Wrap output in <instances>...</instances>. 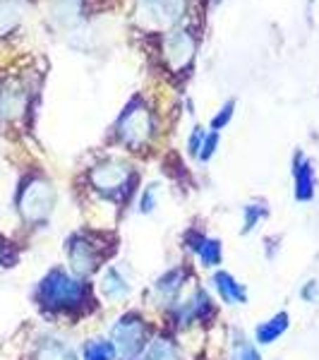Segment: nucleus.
<instances>
[{"instance_id": "nucleus-26", "label": "nucleus", "mask_w": 319, "mask_h": 360, "mask_svg": "<svg viewBox=\"0 0 319 360\" xmlns=\"http://www.w3.org/2000/svg\"><path fill=\"white\" fill-rule=\"evenodd\" d=\"M315 291H317V281H310V283H307V288L303 291V298L305 300H315Z\"/></svg>"}, {"instance_id": "nucleus-19", "label": "nucleus", "mask_w": 319, "mask_h": 360, "mask_svg": "<svg viewBox=\"0 0 319 360\" xmlns=\"http://www.w3.org/2000/svg\"><path fill=\"white\" fill-rule=\"evenodd\" d=\"M233 360H262V358H259L257 348H254L250 341L235 339V344H233Z\"/></svg>"}, {"instance_id": "nucleus-25", "label": "nucleus", "mask_w": 319, "mask_h": 360, "mask_svg": "<svg viewBox=\"0 0 319 360\" xmlns=\"http://www.w3.org/2000/svg\"><path fill=\"white\" fill-rule=\"evenodd\" d=\"M204 130H197L193 137H190V154H200V147L204 142Z\"/></svg>"}, {"instance_id": "nucleus-5", "label": "nucleus", "mask_w": 319, "mask_h": 360, "mask_svg": "<svg viewBox=\"0 0 319 360\" xmlns=\"http://www.w3.org/2000/svg\"><path fill=\"white\" fill-rule=\"evenodd\" d=\"M152 132H154L152 113H149L147 106H142V103H132L118 123L120 139L135 149L144 147V144L149 142V137H152Z\"/></svg>"}, {"instance_id": "nucleus-7", "label": "nucleus", "mask_w": 319, "mask_h": 360, "mask_svg": "<svg viewBox=\"0 0 319 360\" xmlns=\"http://www.w3.org/2000/svg\"><path fill=\"white\" fill-rule=\"evenodd\" d=\"M67 257L72 264L74 274H91L96 269V264L101 262V252L98 245L89 240V236L77 233L67 240Z\"/></svg>"}, {"instance_id": "nucleus-23", "label": "nucleus", "mask_w": 319, "mask_h": 360, "mask_svg": "<svg viewBox=\"0 0 319 360\" xmlns=\"http://www.w3.org/2000/svg\"><path fill=\"white\" fill-rule=\"evenodd\" d=\"M154 207H156V185H149L142 195V207L139 209H142L144 214H149V212H154Z\"/></svg>"}, {"instance_id": "nucleus-16", "label": "nucleus", "mask_w": 319, "mask_h": 360, "mask_svg": "<svg viewBox=\"0 0 319 360\" xmlns=\"http://www.w3.org/2000/svg\"><path fill=\"white\" fill-rule=\"evenodd\" d=\"M115 353L118 351H115L113 341L94 339L84 346V360H113Z\"/></svg>"}, {"instance_id": "nucleus-4", "label": "nucleus", "mask_w": 319, "mask_h": 360, "mask_svg": "<svg viewBox=\"0 0 319 360\" xmlns=\"http://www.w3.org/2000/svg\"><path fill=\"white\" fill-rule=\"evenodd\" d=\"M147 324L139 315H123L113 327V346L123 358H135L147 346Z\"/></svg>"}, {"instance_id": "nucleus-22", "label": "nucleus", "mask_w": 319, "mask_h": 360, "mask_svg": "<svg viewBox=\"0 0 319 360\" xmlns=\"http://www.w3.org/2000/svg\"><path fill=\"white\" fill-rule=\"evenodd\" d=\"M216 144H219V135L216 132H211V135H207L204 137V142H202V147H200V159H211V154H214V149H216Z\"/></svg>"}, {"instance_id": "nucleus-17", "label": "nucleus", "mask_w": 319, "mask_h": 360, "mask_svg": "<svg viewBox=\"0 0 319 360\" xmlns=\"http://www.w3.org/2000/svg\"><path fill=\"white\" fill-rule=\"evenodd\" d=\"M183 269H173V271H168L166 276H161L159 281H156V291L161 293V298H173L178 291H181V286H183Z\"/></svg>"}, {"instance_id": "nucleus-3", "label": "nucleus", "mask_w": 319, "mask_h": 360, "mask_svg": "<svg viewBox=\"0 0 319 360\" xmlns=\"http://www.w3.org/2000/svg\"><path fill=\"white\" fill-rule=\"evenodd\" d=\"M130 183H135V173L123 161H103L91 171V185L108 197L130 195Z\"/></svg>"}, {"instance_id": "nucleus-13", "label": "nucleus", "mask_w": 319, "mask_h": 360, "mask_svg": "<svg viewBox=\"0 0 319 360\" xmlns=\"http://www.w3.org/2000/svg\"><path fill=\"white\" fill-rule=\"evenodd\" d=\"M37 360H77V358H74V353L70 351L65 344H60V341H56V339H48L39 346Z\"/></svg>"}, {"instance_id": "nucleus-18", "label": "nucleus", "mask_w": 319, "mask_h": 360, "mask_svg": "<svg viewBox=\"0 0 319 360\" xmlns=\"http://www.w3.org/2000/svg\"><path fill=\"white\" fill-rule=\"evenodd\" d=\"M17 20H20V13H17L15 5L0 0V37H3V34H8L10 29L17 25Z\"/></svg>"}, {"instance_id": "nucleus-1", "label": "nucleus", "mask_w": 319, "mask_h": 360, "mask_svg": "<svg viewBox=\"0 0 319 360\" xmlns=\"http://www.w3.org/2000/svg\"><path fill=\"white\" fill-rule=\"evenodd\" d=\"M89 298V288L77 276H70L67 271L53 269L44 276L37 288V300L48 310H74L82 307Z\"/></svg>"}, {"instance_id": "nucleus-27", "label": "nucleus", "mask_w": 319, "mask_h": 360, "mask_svg": "<svg viewBox=\"0 0 319 360\" xmlns=\"http://www.w3.org/2000/svg\"><path fill=\"white\" fill-rule=\"evenodd\" d=\"M5 257H8V243H5L3 238H0V264L5 262Z\"/></svg>"}, {"instance_id": "nucleus-8", "label": "nucleus", "mask_w": 319, "mask_h": 360, "mask_svg": "<svg viewBox=\"0 0 319 360\" xmlns=\"http://www.w3.org/2000/svg\"><path fill=\"white\" fill-rule=\"evenodd\" d=\"M193 56H195V39H193V34L183 32V29L168 34L166 41H164V58H166L168 68L176 70V72H181L183 68L190 65Z\"/></svg>"}, {"instance_id": "nucleus-10", "label": "nucleus", "mask_w": 319, "mask_h": 360, "mask_svg": "<svg viewBox=\"0 0 319 360\" xmlns=\"http://www.w3.org/2000/svg\"><path fill=\"white\" fill-rule=\"evenodd\" d=\"M188 245L190 250H195V252L200 255L204 266H216L221 262V245H219V240H211V238H207L202 233H190Z\"/></svg>"}, {"instance_id": "nucleus-20", "label": "nucleus", "mask_w": 319, "mask_h": 360, "mask_svg": "<svg viewBox=\"0 0 319 360\" xmlns=\"http://www.w3.org/2000/svg\"><path fill=\"white\" fill-rule=\"evenodd\" d=\"M79 3H82V0H56L53 13H56L58 20H70V17L77 15Z\"/></svg>"}, {"instance_id": "nucleus-14", "label": "nucleus", "mask_w": 319, "mask_h": 360, "mask_svg": "<svg viewBox=\"0 0 319 360\" xmlns=\"http://www.w3.org/2000/svg\"><path fill=\"white\" fill-rule=\"evenodd\" d=\"M142 360H176V346L168 339H154L149 346H144Z\"/></svg>"}, {"instance_id": "nucleus-21", "label": "nucleus", "mask_w": 319, "mask_h": 360, "mask_svg": "<svg viewBox=\"0 0 319 360\" xmlns=\"http://www.w3.org/2000/svg\"><path fill=\"white\" fill-rule=\"evenodd\" d=\"M264 207H259V205H250V207H245V233H250V231L254 229V226H257V221L259 219L264 217Z\"/></svg>"}, {"instance_id": "nucleus-12", "label": "nucleus", "mask_w": 319, "mask_h": 360, "mask_svg": "<svg viewBox=\"0 0 319 360\" xmlns=\"http://www.w3.org/2000/svg\"><path fill=\"white\" fill-rule=\"evenodd\" d=\"M288 329V315L286 312H278L269 319V322H262L257 327V344H274V341Z\"/></svg>"}, {"instance_id": "nucleus-24", "label": "nucleus", "mask_w": 319, "mask_h": 360, "mask_svg": "<svg viewBox=\"0 0 319 360\" xmlns=\"http://www.w3.org/2000/svg\"><path fill=\"white\" fill-rule=\"evenodd\" d=\"M230 113H233V101L226 103V108H221V113H219L216 118H214V123H211V125L219 130V127L226 125V123H228V120H230Z\"/></svg>"}, {"instance_id": "nucleus-2", "label": "nucleus", "mask_w": 319, "mask_h": 360, "mask_svg": "<svg viewBox=\"0 0 319 360\" xmlns=\"http://www.w3.org/2000/svg\"><path fill=\"white\" fill-rule=\"evenodd\" d=\"M53 185L46 178H32L27 180V185L20 190V200H17V207H20L22 219L29 224H41L46 221V217L53 209Z\"/></svg>"}, {"instance_id": "nucleus-6", "label": "nucleus", "mask_w": 319, "mask_h": 360, "mask_svg": "<svg viewBox=\"0 0 319 360\" xmlns=\"http://www.w3.org/2000/svg\"><path fill=\"white\" fill-rule=\"evenodd\" d=\"M185 13V0H139L137 17L149 29L173 27Z\"/></svg>"}, {"instance_id": "nucleus-11", "label": "nucleus", "mask_w": 319, "mask_h": 360, "mask_svg": "<svg viewBox=\"0 0 319 360\" xmlns=\"http://www.w3.org/2000/svg\"><path fill=\"white\" fill-rule=\"evenodd\" d=\"M214 281H216V288L226 303H245L247 300V293H245V288H242V283H237L235 278L230 274H226V271H219V274L214 276Z\"/></svg>"}, {"instance_id": "nucleus-9", "label": "nucleus", "mask_w": 319, "mask_h": 360, "mask_svg": "<svg viewBox=\"0 0 319 360\" xmlns=\"http://www.w3.org/2000/svg\"><path fill=\"white\" fill-rule=\"evenodd\" d=\"M295 200L307 202L315 197V171L303 154L295 156Z\"/></svg>"}, {"instance_id": "nucleus-15", "label": "nucleus", "mask_w": 319, "mask_h": 360, "mask_svg": "<svg viewBox=\"0 0 319 360\" xmlns=\"http://www.w3.org/2000/svg\"><path fill=\"white\" fill-rule=\"evenodd\" d=\"M103 291H106L108 298H123V295L130 291V286H127L123 274L111 266V269L103 274Z\"/></svg>"}]
</instances>
